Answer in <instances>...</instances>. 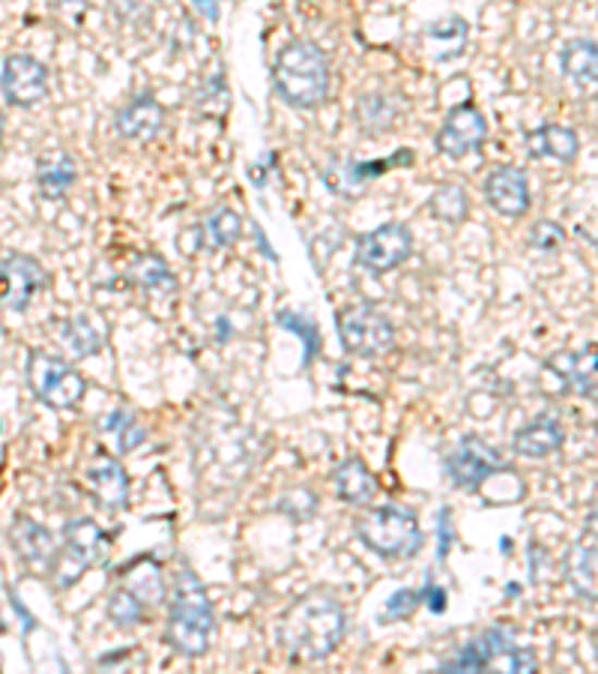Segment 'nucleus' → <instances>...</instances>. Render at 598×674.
<instances>
[{"label": "nucleus", "mask_w": 598, "mask_h": 674, "mask_svg": "<svg viewBox=\"0 0 598 674\" xmlns=\"http://www.w3.org/2000/svg\"><path fill=\"white\" fill-rule=\"evenodd\" d=\"M560 63H563V72L577 87H596L598 51L593 39H587V36L569 39L563 51H560Z\"/></svg>", "instance_id": "b1692460"}, {"label": "nucleus", "mask_w": 598, "mask_h": 674, "mask_svg": "<svg viewBox=\"0 0 598 674\" xmlns=\"http://www.w3.org/2000/svg\"><path fill=\"white\" fill-rule=\"evenodd\" d=\"M527 151L536 159H560V163H572L581 151L577 132L563 127V123H545L539 130L527 132Z\"/></svg>", "instance_id": "6ab92c4d"}, {"label": "nucleus", "mask_w": 598, "mask_h": 674, "mask_svg": "<svg viewBox=\"0 0 598 674\" xmlns=\"http://www.w3.org/2000/svg\"><path fill=\"white\" fill-rule=\"evenodd\" d=\"M102 426H106L108 432H118L120 453H132V449H138L144 441H147V432H144L142 423H138L132 414H126V411L108 414L106 420H102Z\"/></svg>", "instance_id": "473e14b6"}, {"label": "nucleus", "mask_w": 598, "mask_h": 674, "mask_svg": "<svg viewBox=\"0 0 598 674\" xmlns=\"http://www.w3.org/2000/svg\"><path fill=\"white\" fill-rule=\"evenodd\" d=\"M130 279L135 285H142V288H147V291H162V288H174L176 279L174 273H171V267L164 264V258H159V255H135V261L130 264Z\"/></svg>", "instance_id": "c85d7f7f"}, {"label": "nucleus", "mask_w": 598, "mask_h": 674, "mask_svg": "<svg viewBox=\"0 0 598 674\" xmlns=\"http://www.w3.org/2000/svg\"><path fill=\"white\" fill-rule=\"evenodd\" d=\"M485 135H488L485 115L476 106L461 103L449 111L443 127L437 132V151L452 156V159H461V156L473 154L485 142Z\"/></svg>", "instance_id": "f8f14e48"}, {"label": "nucleus", "mask_w": 598, "mask_h": 674, "mask_svg": "<svg viewBox=\"0 0 598 674\" xmlns=\"http://www.w3.org/2000/svg\"><path fill=\"white\" fill-rule=\"evenodd\" d=\"M423 603H428L431 612H443V609H447V591H443V588H437L435 581H428V585L423 588Z\"/></svg>", "instance_id": "e433bc0d"}, {"label": "nucleus", "mask_w": 598, "mask_h": 674, "mask_svg": "<svg viewBox=\"0 0 598 674\" xmlns=\"http://www.w3.org/2000/svg\"><path fill=\"white\" fill-rule=\"evenodd\" d=\"M0 91L12 106H36L48 96V67L42 60H36L34 55L12 51L0 63Z\"/></svg>", "instance_id": "1a4fd4ad"}, {"label": "nucleus", "mask_w": 598, "mask_h": 674, "mask_svg": "<svg viewBox=\"0 0 598 674\" xmlns=\"http://www.w3.org/2000/svg\"><path fill=\"white\" fill-rule=\"evenodd\" d=\"M339 339L344 351L359 357H377L392 348L395 327L380 309L368 303H356L339 312Z\"/></svg>", "instance_id": "0eeeda50"}, {"label": "nucleus", "mask_w": 598, "mask_h": 674, "mask_svg": "<svg viewBox=\"0 0 598 674\" xmlns=\"http://www.w3.org/2000/svg\"><path fill=\"white\" fill-rule=\"evenodd\" d=\"M27 381L39 402L48 408H75L87 393V381L75 366L46 351H30L27 357Z\"/></svg>", "instance_id": "423d86ee"}, {"label": "nucleus", "mask_w": 598, "mask_h": 674, "mask_svg": "<svg viewBox=\"0 0 598 674\" xmlns=\"http://www.w3.org/2000/svg\"><path fill=\"white\" fill-rule=\"evenodd\" d=\"M3 127H7V118H3V111H0V139H3Z\"/></svg>", "instance_id": "a19ab883"}, {"label": "nucleus", "mask_w": 598, "mask_h": 674, "mask_svg": "<svg viewBox=\"0 0 598 674\" xmlns=\"http://www.w3.org/2000/svg\"><path fill=\"white\" fill-rule=\"evenodd\" d=\"M553 372H560V378L581 396L596 399V345H587L577 354H560L551 360Z\"/></svg>", "instance_id": "4be33fe9"}, {"label": "nucleus", "mask_w": 598, "mask_h": 674, "mask_svg": "<svg viewBox=\"0 0 598 674\" xmlns=\"http://www.w3.org/2000/svg\"><path fill=\"white\" fill-rule=\"evenodd\" d=\"M485 198L497 214L517 219L529 210L527 174L517 166H497L485 180Z\"/></svg>", "instance_id": "4468645a"}, {"label": "nucleus", "mask_w": 598, "mask_h": 674, "mask_svg": "<svg viewBox=\"0 0 598 674\" xmlns=\"http://www.w3.org/2000/svg\"><path fill=\"white\" fill-rule=\"evenodd\" d=\"M198 10H200V12H207L210 19H216V15H219V10H216V7H204V3H198Z\"/></svg>", "instance_id": "ea45409f"}, {"label": "nucleus", "mask_w": 598, "mask_h": 674, "mask_svg": "<svg viewBox=\"0 0 598 674\" xmlns=\"http://www.w3.org/2000/svg\"><path fill=\"white\" fill-rule=\"evenodd\" d=\"M10 543L12 549L22 555V561L36 573H51L54 561H58V537L48 531L46 525L27 519V516H15L10 525Z\"/></svg>", "instance_id": "ddd939ff"}, {"label": "nucleus", "mask_w": 598, "mask_h": 674, "mask_svg": "<svg viewBox=\"0 0 598 674\" xmlns=\"http://www.w3.org/2000/svg\"><path fill=\"white\" fill-rule=\"evenodd\" d=\"M423 605V591H399L389 597L387 612H383V621H401V617H411L416 609Z\"/></svg>", "instance_id": "c9c22d12"}, {"label": "nucleus", "mask_w": 598, "mask_h": 674, "mask_svg": "<svg viewBox=\"0 0 598 674\" xmlns=\"http://www.w3.org/2000/svg\"><path fill=\"white\" fill-rule=\"evenodd\" d=\"M485 657H488V633H481L479 639H473L455 657H449L447 663L440 665V674H481Z\"/></svg>", "instance_id": "2f4dec72"}, {"label": "nucleus", "mask_w": 598, "mask_h": 674, "mask_svg": "<svg viewBox=\"0 0 598 674\" xmlns=\"http://www.w3.org/2000/svg\"><path fill=\"white\" fill-rule=\"evenodd\" d=\"M399 118V106L392 96L383 94H365L356 106V120L365 132H387Z\"/></svg>", "instance_id": "cd10ccee"}, {"label": "nucleus", "mask_w": 598, "mask_h": 674, "mask_svg": "<svg viewBox=\"0 0 598 674\" xmlns=\"http://www.w3.org/2000/svg\"><path fill=\"white\" fill-rule=\"evenodd\" d=\"M48 285L46 267L24 252H12L0 261V306L24 312L42 288Z\"/></svg>", "instance_id": "9d476101"}, {"label": "nucleus", "mask_w": 598, "mask_h": 674, "mask_svg": "<svg viewBox=\"0 0 598 674\" xmlns=\"http://www.w3.org/2000/svg\"><path fill=\"white\" fill-rule=\"evenodd\" d=\"M356 533L380 557H411L423 545V528L416 513L399 504H387L365 513L356 521Z\"/></svg>", "instance_id": "20e7f679"}, {"label": "nucleus", "mask_w": 598, "mask_h": 674, "mask_svg": "<svg viewBox=\"0 0 598 674\" xmlns=\"http://www.w3.org/2000/svg\"><path fill=\"white\" fill-rule=\"evenodd\" d=\"M272 87L288 106L317 108L329 96V60L312 39H294L272 63Z\"/></svg>", "instance_id": "f03ea898"}, {"label": "nucleus", "mask_w": 598, "mask_h": 674, "mask_svg": "<svg viewBox=\"0 0 598 674\" xmlns=\"http://www.w3.org/2000/svg\"><path fill=\"white\" fill-rule=\"evenodd\" d=\"M469 39V24L461 15L437 19L425 27V46L435 60H455L464 55Z\"/></svg>", "instance_id": "412c9836"}, {"label": "nucleus", "mask_w": 598, "mask_h": 674, "mask_svg": "<svg viewBox=\"0 0 598 674\" xmlns=\"http://www.w3.org/2000/svg\"><path fill=\"white\" fill-rule=\"evenodd\" d=\"M240 231H243V219H240V214L231 210V207H219L216 214L204 219V234H207L212 249L234 246Z\"/></svg>", "instance_id": "7c9ffc66"}, {"label": "nucleus", "mask_w": 598, "mask_h": 674, "mask_svg": "<svg viewBox=\"0 0 598 674\" xmlns=\"http://www.w3.org/2000/svg\"><path fill=\"white\" fill-rule=\"evenodd\" d=\"M36 183L46 198H63L75 183V163L70 154H48L36 163Z\"/></svg>", "instance_id": "393cba45"}, {"label": "nucleus", "mask_w": 598, "mask_h": 674, "mask_svg": "<svg viewBox=\"0 0 598 674\" xmlns=\"http://www.w3.org/2000/svg\"><path fill=\"white\" fill-rule=\"evenodd\" d=\"M347 633V617L335 597L324 591L300 597L279 624V636L288 651L300 660H324L335 651Z\"/></svg>", "instance_id": "f257e3e1"}, {"label": "nucleus", "mask_w": 598, "mask_h": 674, "mask_svg": "<svg viewBox=\"0 0 598 674\" xmlns=\"http://www.w3.org/2000/svg\"><path fill=\"white\" fill-rule=\"evenodd\" d=\"M114 127H118V132L126 142L150 144L164 127V108L150 94L135 96L132 103L120 108Z\"/></svg>", "instance_id": "2eb2a0df"}, {"label": "nucleus", "mask_w": 598, "mask_h": 674, "mask_svg": "<svg viewBox=\"0 0 598 674\" xmlns=\"http://www.w3.org/2000/svg\"><path fill=\"white\" fill-rule=\"evenodd\" d=\"M332 483H335V492H339L341 501L356 504V507H363V504H368L377 495L375 473L365 468L363 459L341 461L335 473H332Z\"/></svg>", "instance_id": "5701e85b"}, {"label": "nucleus", "mask_w": 598, "mask_h": 674, "mask_svg": "<svg viewBox=\"0 0 598 674\" xmlns=\"http://www.w3.org/2000/svg\"><path fill=\"white\" fill-rule=\"evenodd\" d=\"M565 579L581 600L596 603V533L572 545V552L565 555Z\"/></svg>", "instance_id": "aec40b11"}, {"label": "nucleus", "mask_w": 598, "mask_h": 674, "mask_svg": "<svg viewBox=\"0 0 598 674\" xmlns=\"http://www.w3.org/2000/svg\"><path fill=\"white\" fill-rule=\"evenodd\" d=\"M60 669H63V674H70V669H66V663H60Z\"/></svg>", "instance_id": "79ce46f5"}, {"label": "nucleus", "mask_w": 598, "mask_h": 674, "mask_svg": "<svg viewBox=\"0 0 598 674\" xmlns=\"http://www.w3.org/2000/svg\"><path fill=\"white\" fill-rule=\"evenodd\" d=\"M87 483H90V492L99 497V504H106V507H126L130 477H126L118 459L96 456V461L87 465Z\"/></svg>", "instance_id": "f3484780"}, {"label": "nucleus", "mask_w": 598, "mask_h": 674, "mask_svg": "<svg viewBox=\"0 0 598 674\" xmlns=\"http://www.w3.org/2000/svg\"><path fill=\"white\" fill-rule=\"evenodd\" d=\"M279 324L288 330L300 333V339L305 342V363H312V357L320 351V339H317V327L305 315H294V312H279Z\"/></svg>", "instance_id": "72a5a7b5"}, {"label": "nucleus", "mask_w": 598, "mask_h": 674, "mask_svg": "<svg viewBox=\"0 0 598 674\" xmlns=\"http://www.w3.org/2000/svg\"><path fill=\"white\" fill-rule=\"evenodd\" d=\"M529 243L539 252H553L565 243L563 225L553 222V219H539V222L529 228Z\"/></svg>", "instance_id": "f704fd0d"}, {"label": "nucleus", "mask_w": 598, "mask_h": 674, "mask_svg": "<svg viewBox=\"0 0 598 674\" xmlns=\"http://www.w3.org/2000/svg\"><path fill=\"white\" fill-rule=\"evenodd\" d=\"M10 600H12V609H15V612H19V617H22L24 621V629H27V633H30V629L36 627L34 624V617H30V612H27V609H24L22 605V600H19V597H15V593L10 591Z\"/></svg>", "instance_id": "58836bf2"}, {"label": "nucleus", "mask_w": 598, "mask_h": 674, "mask_svg": "<svg viewBox=\"0 0 598 674\" xmlns=\"http://www.w3.org/2000/svg\"><path fill=\"white\" fill-rule=\"evenodd\" d=\"M428 210H431L435 219H440V222L457 225L461 219H467V192L461 190L457 183H443V186H437L435 195L428 198Z\"/></svg>", "instance_id": "c756f323"}, {"label": "nucleus", "mask_w": 598, "mask_h": 674, "mask_svg": "<svg viewBox=\"0 0 598 674\" xmlns=\"http://www.w3.org/2000/svg\"><path fill=\"white\" fill-rule=\"evenodd\" d=\"M60 333H63V342L70 345L78 357L96 354L102 348V342H106V330L90 315H75V318L63 321Z\"/></svg>", "instance_id": "a878e982"}, {"label": "nucleus", "mask_w": 598, "mask_h": 674, "mask_svg": "<svg viewBox=\"0 0 598 674\" xmlns=\"http://www.w3.org/2000/svg\"><path fill=\"white\" fill-rule=\"evenodd\" d=\"M212 617L210 597L204 591L198 576L188 567H183L174 576V593H171V612H168V627L164 636L171 641V648L186 657H200L210 651Z\"/></svg>", "instance_id": "7ed1b4c3"}, {"label": "nucleus", "mask_w": 598, "mask_h": 674, "mask_svg": "<svg viewBox=\"0 0 598 674\" xmlns=\"http://www.w3.org/2000/svg\"><path fill=\"white\" fill-rule=\"evenodd\" d=\"M413 255V234L404 222H387L356 240V264L363 270L383 276Z\"/></svg>", "instance_id": "6e6552de"}, {"label": "nucleus", "mask_w": 598, "mask_h": 674, "mask_svg": "<svg viewBox=\"0 0 598 674\" xmlns=\"http://www.w3.org/2000/svg\"><path fill=\"white\" fill-rule=\"evenodd\" d=\"M147 605L150 603L138 593V588L120 585V588H114L111 597H108L106 612L118 627H135V624H142L144 615H147Z\"/></svg>", "instance_id": "bb28decb"}, {"label": "nucleus", "mask_w": 598, "mask_h": 674, "mask_svg": "<svg viewBox=\"0 0 598 674\" xmlns=\"http://www.w3.org/2000/svg\"><path fill=\"white\" fill-rule=\"evenodd\" d=\"M563 426L553 417H539L524 429H517L515 438H512V449L524 459H545V456H551V453L563 447Z\"/></svg>", "instance_id": "a211bd4d"}, {"label": "nucleus", "mask_w": 598, "mask_h": 674, "mask_svg": "<svg viewBox=\"0 0 598 674\" xmlns=\"http://www.w3.org/2000/svg\"><path fill=\"white\" fill-rule=\"evenodd\" d=\"M481 674H539V663L527 648H517L505 629H488V657Z\"/></svg>", "instance_id": "dca6fc26"}, {"label": "nucleus", "mask_w": 598, "mask_h": 674, "mask_svg": "<svg viewBox=\"0 0 598 674\" xmlns=\"http://www.w3.org/2000/svg\"><path fill=\"white\" fill-rule=\"evenodd\" d=\"M111 540L94 519H72L63 525V549L51 567V576L60 588H70L78 581L84 569L106 564Z\"/></svg>", "instance_id": "39448f33"}, {"label": "nucleus", "mask_w": 598, "mask_h": 674, "mask_svg": "<svg viewBox=\"0 0 598 674\" xmlns=\"http://www.w3.org/2000/svg\"><path fill=\"white\" fill-rule=\"evenodd\" d=\"M449 519H452V516H449V509H443V513H440V561L447 557L449 540H452V528H449Z\"/></svg>", "instance_id": "4c0bfd02"}, {"label": "nucleus", "mask_w": 598, "mask_h": 674, "mask_svg": "<svg viewBox=\"0 0 598 674\" xmlns=\"http://www.w3.org/2000/svg\"><path fill=\"white\" fill-rule=\"evenodd\" d=\"M505 471V461L500 453L491 449L481 438H464L457 444L447 459L449 480L457 489H479L491 473Z\"/></svg>", "instance_id": "9b49d317"}]
</instances>
